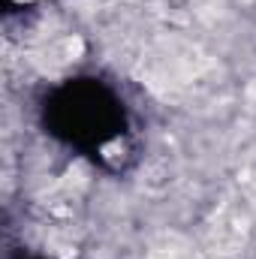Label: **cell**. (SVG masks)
I'll list each match as a JSON object with an SVG mask.
<instances>
[{
  "mask_svg": "<svg viewBox=\"0 0 256 259\" xmlns=\"http://www.w3.org/2000/svg\"><path fill=\"white\" fill-rule=\"evenodd\" d=\"M52 127L66 142L81 148H106L121 136V103L97 81H75L64 88L52 103Z\"/></svg>",
  "mask_w": 256,
  "mask_h": 259,
  "instance_id": "1",
  "label": "cell"
}]
</instances>
